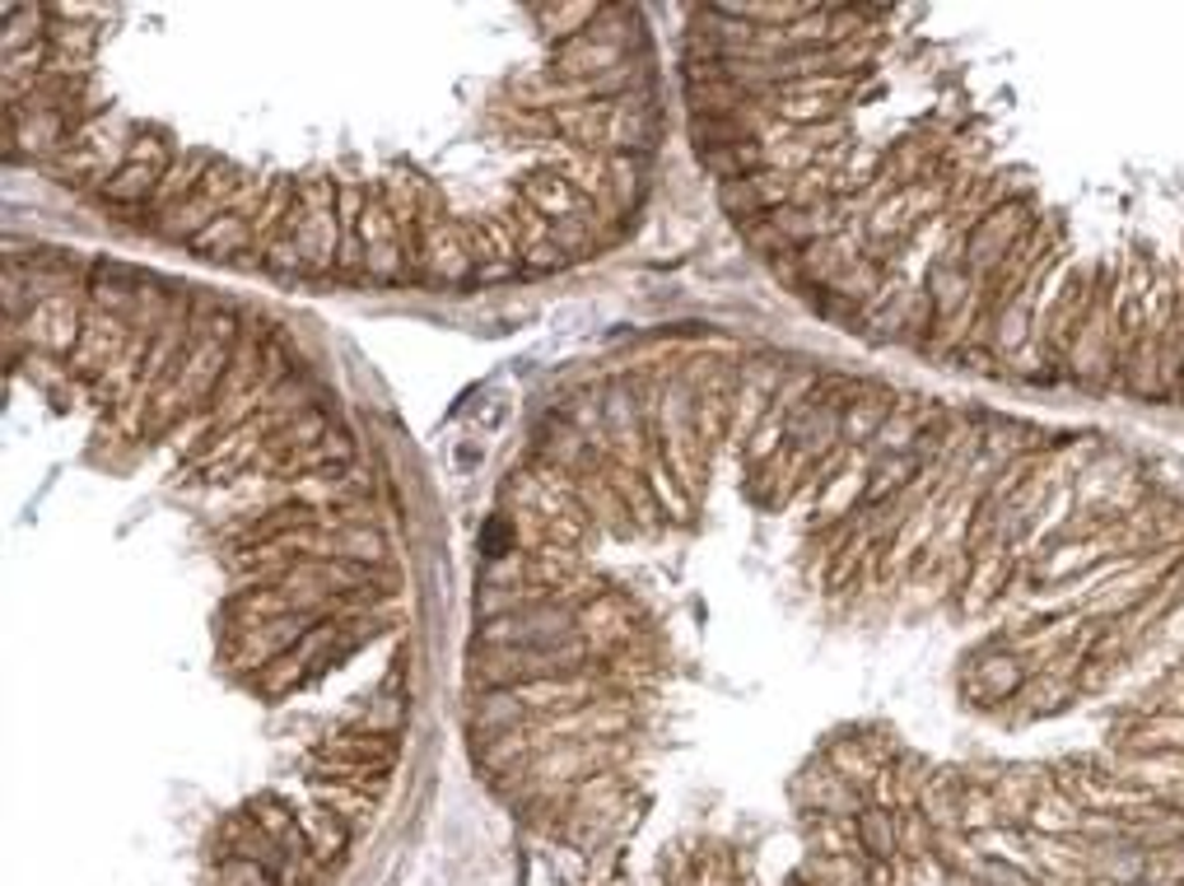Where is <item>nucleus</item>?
Wrapping results in <instances>:
<instances>
[{
    "instance_id": "1",
    "label": "nucleus",
    "mask_w": 1184,
    "mask_h": 886,
    "mask_svg": "<svg viewBox=\"0 0 1184 886\" xmlns=\"http://www.w3.org/2000/svg\"><path fill=\"white\" fill-rule=\"evenodd\" d=\"M579 635V612L565 602H522L518 612L481 621V645L495 649H555Z\"/></svg>"
},
{
    "instance_id": "2",
    "label": "nucleus",
    "mask_w": 1184,
    "mask_h": 886,
    "mask_svg": "<svg viewBox=\"0 0 1184 886\" xmlns=\"http://www.w3.org/2000/svg\"><path fill=\"white\" fill-rule=\"evenodd\" d=\"M289 238L299 243L308 271H332L341 262V220L332 211H289Z\"/></svg>"
},
{
    "instance_id": "3",
    "label": "nucleus",
    "mask_w": 1184,
    "mask_h": 886,
    "mask_svg": "<svg viewBox=\"0 0 1184 886\" xmlns=\"http://www.w3.org/2000/svg\"><path fill=\"white\" fill-rule=\"evenodd\" d=\"M215 220H220L215 197L211 192H191L187 201H168L164 215L154 220V229H159L164 238H173V243H197Z\"/></svg>"
},
{
    "instance_id": "4",
    "label": "nucleus",
    "mask_w": 1184,
    "mask_h": 886,
    "mask_svg": "<svg viewBox=\"0 0 1184 886\" xmlns=\"http://www.w3.org/2000/svg\"><path fill=\"white\" fill-rule=\"evenodd\" d=\"M425 271L434 275V281H443V285L476 281V252H466L462 243H452L443 229H429L425 234Z\"/></svg>"
},
{
    "instance_id": "5",
    "label": "nucleus",
    "mask_w": 1184,
    "mask_h": 886,
    "mask_svg": "<svg viewBox=\"0 0 1184 886\" xmlns=\"http://www.w3.org/2000/svg\"><path fill=\"white\" fill-rule=\"evenodd\" d=\"M159 173H164V164L127 160L117 173H108V178H103V197L117 201V205H141L145 197H154V187H159Z\"/></svg>"
},
{
    "instance_id": "6",
    "label": "nucleus",
    "mask_w": 1184,
    "mask_h": 886,
    "mask_svg": "<svg viewBox=\"0 0 1184 886\" xmlns=\"http://www.w3.org/2000/svg\"><path fill=\"white\" fill-rule=\"evenodd\" d=\"M528 197H532V205L536 211H546V215H555V224L560 220H579V211H583V192L573 182H565L560 173H532L528 178Z\"/></svg>"
},
{
    "instance_id": "7",
    "label": "nucleus",
    "mask_w": 1184,
    "mask_h": 886,
    "mask_svg": "<svg viewBox=\"0 0 1184 886\" xmlns=\"http://www.w3.org/2000/svg\"><path fill=\"white\" fill-rule=\"evenodd\" d=\"M602 425L616 444H635L639 439V392L635 383H612L602 402Z\"/></svg>"
},
{
    "instance_id": "8",
    "label": "nucleus",
    "mask_w": 1184,
    "mask_h": 886,
    "mask_svg": "<svg viewBox=\"0 0 1184 886\" xmlns=\"http://www.w3.org/2000/svg\"><path fill=\"white\" fill-rule=\"evenodd\" d=\"M248 243H252V220L238 215V211H224L211 229L191 243V248L205 252V257H234V252H248Z\"/></svg>"
},
{
    "instance_id": "9",
    "label": "nucleus",
    "mask_w": 1184,
    "mask_h": 886,
    "mask_svg": "<svg viewBox=\"0 0 1184 886\" xmlns=\"http://www.w3.org/2000/svg\"><path fill=\"white\" fill-rule=\"evenodd\" d=\"M1021 663L1013 653H994V658H980V663H974V672H970V686L980 690V695H988V700H1003V695H1013L1017 686H1021Z\"/></svg>"
},
{
    "instance_id": "10",
    "label": "nucleus",
    "mask_w": 1184,
    "mask_h": 886,
    "mask_svg": "<svg viewBox=\"0 0 1184 886\" xmlns=\"http://www.w3.org/2000/svg\"><path fill=\"white\" fill-rule=\"evenodd\" d=\"M522 695H518V686H490L476 700V723L485 728V733H504V728H513L518 719H522Z\"/></svg>"
},
{
    "instance_id": "11",
    "label": "nucleus",
    "mask_w": 1184,
    "mask_h": 886,
    "mask_svg": "<svg viewBox=\"0 0 1184 886\" xmlns=\"http://www.w3.org/2000/svg\"><path fill=\"white\" fill-rule=\"evenodd\" d=\"M224 359H229V345H220V341H205L197 355H191V364L182 369V388L187 392H211V383L224 374Z\"/></svg>"
},
{
    "instance_id": "12",
    "label": "nucleus",
    "mask_w": 1184,
    "mask_h": 886,
    "mask_svg": "<svg viewBox=\"0 0 1184 886\" xmlns=\"http://www.w3.org/2000/svg\"><path fill=\"white\" fill-rule=\"evenodd\" d=\"M542 453L555 462V466H579L583 462V453H588V439L573 425H565V421H555V429L546 434L542 439Z\"/></svg>"
},
{
    "instance_id": "13",
    "label": "nucleus",
    "mask_w": 1184,
    "mask_h": 886,
    "mask_svg": "<svg viewBox=\"0 0 1184 886\" xmlns=\"http://www.w3.org/2000/svg\"><path fill=\"white\" fill-rule=\"evenodd\" d=\"M336 560H351V565H378L382 560V536L369 532V528H351L336 536Z\"/></svg>"
},
{
    "instance_id": "14",
    "label": "nucleus",
    "mask_w": 1184,
    "mask_h": 886,
    "mask_svg": "<svg viewBox=\"0 0 1184 886\" xmlns=\"http://www.w3.org/2000/svg\"><path fill=\"white\" fill-rule=\"evenodd\" d=\"M364 271H369L374 281H402V275L411 271V262H406V252L396 248V238H388V243H374V248H369V257H364Z\"/></svg>"
},
{
    "instance_id": "15",
    "label": "nucleus",
    "mask_w": 1184,
    "mask_h": 886,
    "mask_svg": "<svg viewBox=\"0 0 1184 886\" xmlns=\"http://www.w3.org/2000/svg\"><path fill=\"white\" fill-rule=\"evenodd\" d=\"M550 243H555V248H560L565 257H583V252H592V224H588V215L550 224Z\"/></svg>"
},
{
    "instance_id": "16",
    "label": "nucleus",
    "mask_w": 1184,
    "mask_h": 886,
    "mask_svg": "<svg viewBox=\"0 0 1184 886\" xmlns=\"http://www.w3.org/2000/svg\"><path fill=\"white\" fill-rule=\"evenodd\" d=\"M220 886H275V877L257 859H224L220 863Z\"/></svg>"
},
{
    "instance_id": "17",
    "label": "nucleus",
    "mask_w": 1184,
    "mask_h": 886,
    "mask_svg": "<svg viewBox=\"0 0 1184 886\" xmlns=\"http://www.w3.org/2000/svg\"><path fill=\"white\" fill-rule=\"evenodd\" d=\"M261 262H267V271H275V275H299V271H308V262H304V252H299V243H294V238H275V243H267Z\"/></svg>"
},
{
    "instance_id": "18",
    "label": "nucleus",
    "mask_w": 1184,
    "mask_h": 886,
    "mask_svg": "<svg viewBox=\"0 0 1184 886\" xmlns=\"http://www.w3.org/2000/svg\"><path fill=\"white\" fill-rule=\"evenodd\" d=\"M863 840H867V849H873V854H891V844H896L891 822H886L881 812H867V816H863Z\"/></svg>"
},
{
    "instance_id": "19",
    "label": "nucleus",
    "mask_w": 1184,
    "mask_h": 886,
    "mask_svg": "<svg viewBox=\"0 0 1184 886\" xmlns=\"http://www.w3.org/2000/svg\"><path fill=\"white\" fill-rule=\"evenodd\" d=\"M560 262H565V252H560V248H555V243H550V238H542V243H532V248H528V252H522V267H528V271H550V267H560Z\"/></svg>"
},
{
    "instance_id": "20",
    "label": "nucleus",
    "mask_w": 1184,
    "mask_h": 886,
    "mask_svg": "<svg viewBox=\"0 0 1184 886\" xmlns=\"http://www.w3.org/2000/svg\"><path fill=\"white\" fill-rule=\"evenodd\" d=\"M513 275H518L513 257H499V262H481L476 267V281H513Z\"/></svg>"
}]
</instances>
